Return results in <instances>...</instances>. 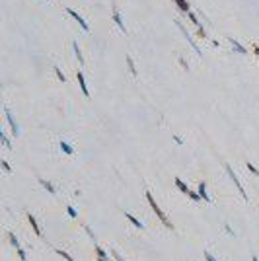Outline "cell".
<instances>
[{"mask_svg": "<svg viewBox=\"0 0 259 261\" xmlns=\"http://www.w3.org/2000/svg\"><path fill=\"white\" fill-rule=\"evenodd\" d=\"M146 201H148V205H150V209L156 213V216H158L160 220H162V224L166 226V228H171V230H174V224H171V222L168 220V216L162 213V209H160V207L156 205V201H154V197H152V193H148V191H146Z\"/></svg>", "mask_w": 259, "mask_h": 261, "instance_id": "1", "label": "cell"}, {"mask_svg": "<svg viewBox=\"0 0 259 261\" xmlns=\"http://www.w3.org/2000/svg\"><path fill=\"white\" fill-rule=\"evenodd\" d=\"M226 173H228V176H230V179H232L234 183H236V187H238V191L242 193V197H244V199H248V193L244 191V187H242V183H240V179H238V176L234 173V169L230 168V166H226Z\"/></svg>", "mask_w": 259, "mask_h": 261, "instance_id": "2", "label": "cell"}, {"mask_svg": "<svg viewBox=\"0 0 259 261\" xmlns=\"http://www.w3.org/2000/svg\"><path fill=\"white\" fill-rule=\"evenodd\" d=\"M66 12H68V14H70V16H72V18H74V20H76V22H78V23H80V27H82V30H84V31H90V26H88V22H86V20H84V18H82V16H80V14H78V12H74V10H72V8H66Z\"/></svg>", "mask_w": 259, "mask_h": 261, "instance_id": "3", "label": "cell"}, {"mask_svg": "<svg viewBox=\"0 0 259 261\" xmlns=\"http://www.w3.org/2000/svg\"><path fill=\"white\" fill-rule=\"evenodd\" d=\"M4 113H6V119H8V123H10V127H12V132H14V136H18V135H20V127H18V123L14 121V117H12L10 109H8V107H4Z\"/></svg>", "mask_w": 259, "mask_h": 261, "instance_id": "4", "label": "cell"}, {"mask_svg": "<svg viewBox=\"0 0 259 261\" xmlns=\"http://www.w3.org/2000/svg\"><path fill=\"white\" fill-rule=\"evenodd\" d=\"M113 22L119 26V30H121L123 33H127V27H125V23H123V20H121V14H119V8L113 4Z\"/></svg>", "mask_w": 259, "mask_h": 261, "instance_id": "5", "label": "cell"}, {"mask_svg": "<svg viewBox=\"0 0 259 261\" xmlns=\"http://www.w3.org/2000/svg\"><path fill=\"white\" fill-rule=\"evenodd\" d=\"M177 27H179V30H181V31H183V35H185V39H187V41H189V43H191V45H193V49H195V51H197V55H203V51H201V49H199V47H197V45H195V41H193V37H191V35H189V33H187V30H185V27L181 26V22H177Z\"/></svg>", "mask_w": 259, "mask_h": 261, "instance_id": "6", "label": "cell"}, {"mask_svg": "<svg viewBox=\"0 0 259 261\" xmlns=\"http://www.w3.org/2000/svg\"><path fill=\"white\" fill-rule=\"evenodd\" d=\"M76 78H78V84H80V88H82V92H84V96H86V98H90L88 86H86V80H84V74H82V72H78V74H76Z\"/></svg>", "mask_w": 259, "mask_h": 261, "instance_id": "7", "label": "cell"}, {"mask_svg": "<svg viewBox=\"0 0 259 261\" xmlns=\"http://www.w3.org/2000/svg\"><path fill=\"white\" fill-rule=\"evenodd\" d=\"M201 195V199H205V201H211V197H208V193H207V183H205V181H201V185H199V191H197Z\"/></svg>", "mask_w": 259, "mask_h": 261, "instance_id": "8", "label": "cell"}, {"mask_svg": "<svg viewBox=\"0 0 259 261\" xmlns=\"http://www.w3.org/2000/svg\"><path fill=\"white\" fill-rule=\"evenodd\" d=\"M72 49H74V55H76L78 63H80V64H84V57H82V53H80V47H78V43H76V41H72Z\"/></svg>", "mask_w": 259, "mask_h": 261, "instance_id": "9", "label": "cell"}, {"mask_svg": "<svg viewBox=\"0 0 259 261\" xmlns=\"http://www.w3.org/2000/svg\"><path fill=\"white\" fill-rule=\"evenodd\" d=\"M230 43H232V47H234V49H236V51H238V53H242V55H248V51H245V47H242V45H240V43H238V41H236V39H234V37H230Z\"/></svg>", "mask_w": 259, "mask_h": 261, "instance_id": "10", "label": "cell"}, {"mask_svg": "<svg viewBox=\"0 0 259 261\" xmlns=\"http://www.w3.org/2000/svg\"><path fill=\"white\" fill-rule=\"evenodd\" d=\"M175 187H177V189H179L181 193H189V187H187V185L183 183L181 179H179V177H175Z\"/></svg>", "mask_w": 259, "mask_h": 261, "instance_id": "11", "label": "cell"}, {"mask_svg": "<svg viewBox=\"0 0 259 261\" xmlns=\"http://www.w3.org/2000/svg\"><path fill=\"white\" fill-rule=\"evenodd\" d=\"M29 224H31V228H33V232L37 236H41V230H39V224H37V220H35V216H31L29 214Z\"/></svg>", "mask_w": 259, "mask_h": 261, "instance_id": "12", "label": "cell"}, {"mask_svg": "<svg viewBox=\"0 0 259 261\" xmlns=\"http://www.w3.org/2000/svg\"><path fill=\"white\" fill-rule=\"evenodd\" d=\"M175 4H177L179 10L185 12V14H187V12H191V10H189V2H185V0H175Z\"/></svg>", "mask_w": 259, "mask_h": 261, "instance_id": "13", "label": "cell"}, {"mask_svg": "<svg viewBox=\"0 0 259 261\" xmlns=\"http://www.w3.org/2000/svg\"><path fill=\"white\" fill-rule=\"evenodd\" d=\"M125 216H127V218H129V220H131V222H133V224H134V226H137V228H140V230H142V228H144V224H142V222H140V220H137V218H134V216H133V214H129V213H127V214H125Z\"/></svg>", "mask_w": 259, "mask_h": 261, "instance_id": "14", "label": "cell"}, {"mask_svg": "<svg viewBox=\"0 0 259 261\" xmlns=\"http://www.w3.org/2000/svg\"><path fill=\"white\" fill-rule=\"evenodd\" d=\"M39 183H41V185H43V187H45V189H47V191H49V193H55V187H53V185H51V183H49V181H47V179H43V177H41V179H39Z\"/></svg>", "mask_w": 259, "mask_h": 261, "instance_id": "15", "label": "cell"}, {"mask_svg": "<svg viewBox=\"0 0 259 261\" xmlns=\"http://www.w3.org/2000/svg\"><path fill=\"white\" fill-rule=\"evenodd\" d=\"M60 148H63V150L66 152L68 156H70L72 152H74V150H72V146H70V144H68V142H64V140H63V142H60Z\"/></svg>", "mask_w": 259, "mask_h": 261, "instance_id": "16", "label": "cell"}, {"mask_svg": "<svg viewBox=\"0 0 259 261\" xmlns=\"http://www.w3.org/2000/svg\"><path fill=\"white\" fill-rule=\"evenodd\" d=\"M55 72H57V78H59L60 82H66V76H64V74H63V70H60L59 66H55Z\"/></svg>", "mask_w": 259, "mask_h": 261, "instance_id": "17", "label": "cell"}, {"mask_svg": "<svg viewBox=\"0 0 259 261\" xmlns=\"http://www.w3.org/2000/svg\"><path fill=\"white\" fill-rule=\"evenodd\" d=\"M8 238H10V244H12V246H14L16 250H20V244H18V240H16V236L12 234V232H10V234H8Z\"/></svg>", "mask_w": 259, "mask_h": 261, "instance_id": "18", "label": "cell"}, {"mask_svg": "<svg viewBox=\"0 0 259 261\" xmlns=\"http://www.w3.org/2000/svg\"><path fill=\"white\" fill-rule=\"evenodd\" d=\"M187 16H189V20H191V22H193V23H195V26H197V27H201V23H199V20H197V16H195V14H193V12H187Z\"/></svg>", "mask_w": 259, "mask_h": 261, "instance_id": "19", "label": "cell"}, {"mask_svg": "<svg viewBox=\"0 0 259 261\" xmlns=\"http://www.w3.org/2000/svg\"><path fill=\"white\" fill-rule=\"evenodd\" d=\"M127 64H129V68H131V72L133 74H137V68H134V63H133V59H131L129 55H127Z\"/></svg>", "mask_w": 259, "mask_h": 261, "instance_id": "20", "label": "cell"}, {"mask_svg": "<svg viewBox=\"0 0 259 261\" xmlns=\"http://www.w3.org/2000/svg\"><path fill=\"white\" fill-rule=\"evenodd\" d=\"M96 253H97V255H100V259H107V253H105V251H103V250H101V247H100V246H96Z\"/></svg>", "mask_w": 259, "mask_h": 261, "instance_id": "21", "label": "cell"}, {"mask_svg": "<svg viewBox=\"0 0 259 261\" xmlns=\"http://www.w3.org/2000/svg\"><path fill=\"white\" fill-rule=\"evenodd\" d=\"M57 253H59V255H63V257H64V259H66V261H74V259L70 257V255H68V253H66V251H63V250H57Z\"/></svg>", "mask_w": 259, "mask_h": 261, "instance_id": "22", "label": "cell"}, {"mask_svg": "<svg viewBox=\"0 0 259 261\" xmlns=\"http://www.w3.org/2000/svg\"><path fill=\"white\" fill-rule=\"evenodd\" d=\"M0 138H2V142H4V146L6 148H10V140H8V136L4 135V132H0Z\"/></svg>", "mask_w": 259, "mask_h": 261, "instance_id": "23", "label": "cell"}, {"mask_svg": "<svg viewBox=\"0 0 259 261\" xmlns=\"http://www.w3.org/2000/svg\"><path fill=\"white\" fill-rule=\"evenodd\" d=\"M187 195H189V197H191V199H193V201H199V199H201V195H199V193H195V191H191V189H189V193H187Z\"/></svg>", "mask_w": 259, "mask_h": 261, "instance_id": "24", "label": "cell"}, {"mask_svg": "<svg viewBox=\"0 0 259 261\" xmlns=\"http://www.w3.org/2000/svg\"><path fill=\"white\" fill-rule=\"evenodd\" d=\"M248 169H249L251 173H255V176H259V169H257V168H255L253 164H249V162H248Z\"/></svg>", "mask_w": 259, "mask_h": 261, "instance_id": "25", "label": "cell"}, {"mask_svg": "<svg viewBox=\"0 0 259 261\" xmlns=\"http://www.w3.org/2000/svg\"><path fill=\"white\" fill-rule=\"evenodd\" d=\"M0 164H2V169H4V172H8V173H10V164H8L6 160H2Z\"/></svg>", "mask_w": 259, "mask_h": 261, "instance_id": "26", "label": "cell"}, {"mask_svg": "<svg viewBox=\"0 0 259 261\" xmlns=\"http://www.w3.org/2000/svg\"><path fill=\"white\" fill-rule=\"evenodd\" d=\"M68 209V216L70 218H76V210H74V207H66Z\"/></svg>", "mask_w": 259, "mask_h": 261, "instance_id": "27", "label": "cell"}, {"mask_svg": "<svg viewBox=\"0 0 259 261\" xmlns=\"http://www.w3.org/2000/svg\"><path fill=\"white\" fill-rule=\"evenodd\" d=\"M18 255H20V259H22V261H26V257H27V255H26V251H23L22 247L18 250Z\"/></svg>", "mask_w": 259, "mask_h": 261, "instance_id": "28", "label": "cell"}, {"mask_svg": "<svg viewBox=\"0 0 259 261\" xmlns=\"http://www.w3.org/2000/svg\"><path fill=\"white\" fill-rule=\"evenodd\" d=\"M205 259H207V261H216L214 257H212V255L211 253H208V251H205Z\"/></svg>", "mask_w": 259, "mask_h": 261, "instance_id": "29", "label": "cell"}, {"mask_svg": "<svg viewBox=\"0 0 259 261\" xmlns=\"http://www.w3.org/2000/svg\"><path fill=\"white\" fill-rule=\"evenodd\" d=\"M113 255H115V259H117V261H125V259H123V255H119L117 251H113Z\"/></svg>", "mask_w": 259, "mask_h": 261, "instance_id": "30", "label": "cell"}, {"mask_svg": "<svg viewBox=\"0 0 259 261\" xmlns=\"http://www.w3.org/2000/svg\"><path fill=\"white\" fill-rule=\"evenodd\" d=\"M253 53H255L257 59H259V45H253Z\"/></svg>", "mask_w": 259, "mask_h": 261, "instance_id": "31", "label": "cell"}, {"mask_svg": "<svg viewBox=\"0 0 259 261\" xmlns=\"http://www.w3.org/2000/svg\"><path fill=\"white\" fill-rule=\"evenodd\" d=\"M253 261H259V259H257V257H255V255H253Z\"/></svg>", "mask_w": 259, "mask_h": 261, "instance_id": "32", "label": "cell"}, {"mask_svg": "<svg viewBox=\"0 0 259 261\" xmlns=\"http://www.w3.org/2000/svg\"><path fill=\"white\" fill-rule=\"evenodd\" d=\"M100 261H107V259H100Z\"/></svg>", "mask_w": 259, "mask_h": 261, "instance_id": "33", "label": "cell"}]
</instances>
